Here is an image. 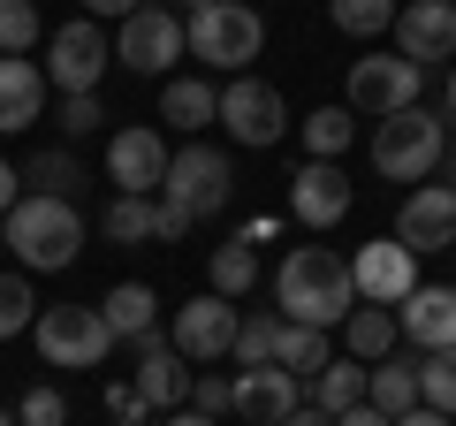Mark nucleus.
Here are the masks:
<instances>
[{
    "mask_svg": "<svg viewBox=\"0 0 456 426\" xmlns=\"http://www.w3.org/2000/svg\"><path fill=\"white\" fill-rule=\"evenodd\" d=\"M38 46V0H0V53Z\"/></svg>",
    "mask_w": 456,
    "mask_h": 426,
    "instance_id": "obj_35",
    "label": "nucleus"
},
{
    "mask_svg": "<svg viewBox=\"0 0 456 426\" xmlns=\"http://www.w3.org/2000/svg\"><path fill=\"white\" fill-rule=\"evenodd\" d=\"M419 404L456 419V350H426V365H419Z\"/></svg>",
    "mask_w": 456,
    "mask_h": 426,
    "instance_id": "obj_33",
    "label": "nucleus"
},
{
    "mask_svg": "<svg viewBox=\"0 0 456 426\" xmlns=\"http://www.w3.org/2000/svg\"><path fill=\"white\" fill-rule=\"evenodd\" d=\"M160 122H167V130H213V122H221V84L167 77L160 84Z\"/></svg>",
    "mask_w": 456,
    "mask_h": 426,
    "instance_id": "obj_21",
    "label": "nucleus"
},
{
    "mask_svg": "<svg viewBox=\"0 0 456 426\" xmlns=\"http://www.w3.org/2000/svg\"><path fill=\"white\" fill-rule=\"evenodd\" d=\"M38 115H46V69L0 53V130H31Z\"/></svg>",
    "mask_w": 456,
    "mask_h": 426,
    "instance_id": "obj_20",
    "label": "nucleus"
},
{
    "mask_svg": "<svg viewBox=\"0 0 456 426\" xmlns=\"http://www.w3.org/2000/svg\"><path fill=\"white\" fill-rule=\"evenodd\" d=\"M426 92V69L403 61V53H365V61H350V92H342V107L350 115H403V107H419Z\"/></svg>",
    "mask_w": 456,
    "mask_h": 426,
    "instance_id": "obj_6",
    "label": "nucleus"
},
{
    "mask_svg": "<svg viewBox=\"0 0 456 426\" xmlns=\"http://www.w3.org/2000/svg\"><path fill=\"white\" fill-rule=\"evenodd\" d=\"M221 122H228V145L266 152V145H281V130H289V107H281L274 84H259V77H228V84H221Z\"/></svg>",
    "mask_w": 456,
    "mask_h": 426,
    "instance_id": "obj_9",
    "label": "nucleus"
},
{
    "mask_svg": "<svg viewBox=\"0 0 456 426\" xmlns=\"http://www.w3.org/2000/svg\"><path fill=\"white\" fill-rule=\"evenodd\" d=\"M281 426H335V419H327L320 404H297V411H289V419H281Z\"/></svg>",
    "mask_w": 456,
    "mask_h": 426,
    "instance_id": "obj_45",
    "label": "nucleus"
},
{
    "mask_svg": "<svg viewBox=\"0 0 456 426\" xmlns=\"http://www.w3.org/2000/svg\"><path fill=\"white\" fill-rule=\"evenodd\" d=\"M183 8H191V16H198V8H213V0H183Z\"/></svg>",
    "mask_w": 456,
    "mask_h": 426,
    "instance_id": "obj_49",
    "label": "nucleus"
},
{
    "mask_svg": "<svg viewBox=\"0 0 456 426\" xmlns=\"http://www.w3.org/2000/svg\"><path fill=\"white\" fill-rule=\"evenodd\" d=\"M206 274H213V297H244L251 282H259V251L251 244H221L206 259Z\"/></svg>",
    "mask_w": 456,
    "mask_h": 426,
    "instance_id": "obj_29",
    "label": "nucleus"
},
{
    "mask_svg": "<svg viewBox=\"0 0 456 426\" xmlns=\"http://www.w3.org/2000/svg\"><path fill=\"white\" fill-rule=\"evenodd\" d=\"M395 426H456V419H449V411H426V404H419V411H403Z\"/></svg>",
    "mask_w": 456,
    "mask_h": 426,
    "instance_id": "obj_44",
    "label": "nucleus"
},
{
    "mask_svg": "<svg viewBox=\"0 0 456 426\" xmlns=\"http://www.w3.org/2000/svg\"><path fill=\"white\" fill-rule=\"evenodd\" d=\"M441 99H449V122H456V61H449V92H441Z\"/></svg>",
    "mask_w": 456,
    "mask_h": 426,
    "instance_id": "obj_48",
    "label": "nucleus"
},
{
    "mask_svg": "<svg viewBox=\"0 0 456 426\" xmlns=\"http://www.w3.org/2000/svg\"><path fill=\"white\" fill-rule=\"evenodd\" d=\"M53 122H61V137H92L99 122H107V107H99V92H69Z\"/></svg>",
    "mask_w": 456,
    "mask_h": 426,
    "instance_id": "obj_36",
    "label": "nucleus"
},
{
    "mask_svg": "<svg viewBox=\"0 0 456 426\" xmlns=\"http://www.w3.org/2000/svg\"><path fill=\"white\" fill-rule=\"evenodd\" d=\"M274 365L297 373V381H320V365H335V343H327V328H297V320H281Z\"/></svg>",
    "mask_w": 456,
    "mask_h": 426,
    "instance_id": "obj_25",
    "label": "nucleus"
},
{
    "mask_svg": "<svg viewBox=\"0 0 456 426\" xmlns=\"http://www.w3.org/2000/svg\"><path fill=\"white\" fill-rule=\"evenodd\" d=\"M16 198H23V168H8V160H0V221L16 213Z\"/></svg>",
    "mask_w": 456,
    "mask_h": 426,
    "instance_id": "obj_41",
    "label": "nucleus"
},
{
    "mask_svg": "<svg viewBox=\"0 0 456 426\" xmlns=\"http://www.w3.org/2000/svg\"><path fill=\"white\" fill-rule=\"evenodd\" d=\"M274 343H281V312H244L228 358H236V365H274Z\"/></svg>",
    "mask_w": 456,
    "mask_h": 426,
    "instance_id": "obj_28",
    "label": "nucleus"
},
{
    "mask_svg": "<svg viewBox=\"0 0 456 426\" xmlns=\"http://www.w3.org/2000/svg\"><path fill=\"white\" fill-rule=\"evenodd\" d=\"M99 229H107V244H145V236H152V198L122 191L107 213H99Z\"/></svg>",
    "mask_w": 456,
    "mask_h": 426,
    "instance_id": "obj_32",
    "label": "nucleus"
},
{
    "mask_svg": "<svg viewBox=\"0 0 456 426\" xmlns=\"http://www.w3.org/2000/svg\"><path fill=\"white\" fill-rule=\"evenodd\" d=\"M449 251H456V244H449Z\"/></svg>",
    "mask_w": 456,
    "mask_h": 426,
    "instance_id": "obj_53",
    "label": "nucleus"
},
{
    "mask_svg": "<svg viewBox=\"0 0 456 426\" xmlns=\"http://www.w3.org/2000/svg\"><path fill=\"white\" fill-rule=\"evenodd\" d=\"M365 381H373V365L335 358V365H320V381H305V404H320L327 419H342V411H358V404H365Z\"/></svg>",
    "mask_w": 456,
    "mask_h": 426,
    "instance_id": "obj_24",
    "label": "nucleus"
},
{
    "mask_svg": "<svg viewBox=\"0 0 456 426\" xmlns=\"http://www.w3.org/2000/svg\"><path fill=\"white\" fill-rule=\"evenodd\" d=\"M305 152L312 160H342L350 152V107H312L305 115Z\"/></svg>",
    "mask_w": 456,
    "mask_h": 426,
    "instance_id": "obj_30",
    "label": "nucleus"
},
{
    "mask_svg": "<svg viewBox=\"0 0 456 426\" xmlns=\"http://www.w3.org/2000/svg\"><path fill=\"white\" fill-rule=\"evenodd\" d=\"M23 176H31V191H38V198H69V206H77V191H84V183H92V176H84V160H77V152H69V145L38 152V160L23 168Z\"/></svg>",
    "mask_w": 456,
    "mask_h": 426,
    "instance_id": "obj_27",
    "label": "nucleus"
},
{
    "mask_svg": "<svg viewBox=\"0 0 456 426\" xmlns=\"http://www.w3.org/2000/svg\"><path fill=\"white\" fill-rule=\"evenodd\" d=\"M107 411H114L122 426H137V419H145V396H137V381H130V389H107Z\"/></svg>",
    "mask_w": 456,
    "mask_h": 426,
    "instance_id": "obj_40",
    "label": "nucleus"
},
{
    "mask_svg": "<svg viewBox=\"0 0 456 426\" xmlns=\"http://www.w3.org/2000/svg\"><path fill=\"white\" fill-rule=\"evenodd\" d=\"M191 411L228 419V411H236V381H228V373H198V381H191Z\"/></svg>",
    "mask_w": 456,
    "mask_h": 426,
    "instance_id": "obj_37",
    "label": "nucleus"
},
{
    "mask_svg": "<svg viewBox=\"0 0 456 426\" xmlns=\"http://www.w3.org/2000/svg\"><path fill=\"white\" fill-rule=\"evenodd\" d=\"M38 320V290H31V274H0V343L8 335H23Z\"/></svg>",
    "mask_w": 456,
    "mask_h": 426,
    "instance_id": "obj_34",
    "label": "nucleus"
},
{
    "mask_svg": "<svg viewBox=\"0 0 456 426\" xmlns=\"http://www.w3.org/2000/svg\"><path fill=\"white\" fill-rule=\"evenodd\" d=\"M365 404L380 411V419H403V411H419V365H373V381H365Z\"/></svg>",
    "mask_w": 456,
    "mask_h": 426,
    "instance_id": "obj_26",
    "label": "nucleus"
},
{
    "mask_svg": "<svg viewBox=\"0 0 456 426\" xmlns=\"http://www.w3.org/2000/svg\"><path fill=\"white\" fill-rule=\"evenodd\" d=\"M244 426H259V419H244Z\"/></svg>",
    "mask_w": 456,
    "mask_h": 426,
    "instance_id": "obj_52",
    "label": "nucleus"
},
{
    "mask_svg": "<svg viewBox=\"0 0 456 426\" xmlns=\"http://www.w3.org/2000/svg\"><path fill=\"white\" fill-rule=\"evenodd\" d=\"M16 426H69V404H61V389H46V381H38V389L16 404Z\"/></svg>",
    "mask_w": 456,
    "mask_h": 426,
    "instance_id": "obj_38",
    "label": "nucleus"
},
{
    "mask_svg": "<svg viewBox=\"0 0 456 426\" xmlns=\"http://www.w3.org/2000/svg\"><path fill=\"white\" fill-rule=\"evenodd\" d=\"M274 297H281V320L327 328V335L358 312V282H350V259L335 244H297L281 259V274H274Z\"/></svg>",
    "mask_w": 456,
    "mask_h": 426,
    "instance_id": "obj_1",
    "label": "nucleus"
},
{
    "mask_svg": "<svg viewBox=\"0 0 456 426\" xmlns=\"http://www.w3.org/2000/svg\"><path fill=\"white\" fill-rule=\"evenodd\" d=\"M395 328H403L419 350H456V290H441V282H419V290L395 305Z\"/></svg>",
    "mask_w": 456,
    "mask_h": 426,
    "instance_id": "obj_19",
    "label": "nucleus"
},
{
    "mask_svg": "<svg viewBox=\"0 0 456 426\" xmlns=\"http://www.w3.org/2000/svg\"><path fill=\"white\" fill-rule=\"evenodd\" d=\"M395 244H403L411 259L456 244V191H449V183H419V191L395 206Z\"/></svg>",
    "mask_w": 456,
    "mask_h": 426,
    "instance_id": "obj_13",
    "label": "nucleus"
},
{
    "mask_svg": "<svg viewBox=\"0 0 456 426\" xmlns=\"http://www.w3.org/2000/svg\"><path fill=\"white\" fill-rule=\"evenodd\" d=\"M434 176H441V183H449V191H456V145L441 152V168H434Z\"/></svg>",
    "mask_w": 456,
    "mask_h": 426,
    "instance_id": "obj_47",
    "label": "nucleus"
},
{
    "mask_svg": "<svg viewBox=\"0 0 456 426\" xmlns=\"http://www.w3.org/2000/svg\"><path fill=\"white\" fill-rule=\"evenodd\" d=\"M0 426H16V419H8V411H0Z\"/></svg>",
    "mask_w": 456,
    "mask_h": 426,
    "instance_id": "obj_50",
    "label": "nucleus"
},
{
    "mask_svg": "<svg viewBox=\"0 0 456 426\" xmlns=\"http://www.w3.org/2000/svg\"><path fill=\"white\" fill-rule=\"evenodd\" d=\"M107 61H114V46H107V31H99L92 16L84 23H61V31L46 38V84L53 92H99V77H107Z\"/></svg>",
    "mask_w": 456,
    "mask_h": 426,
    "instance_id": "obj_10",
    "label": "nucleus"
},
{
    "mask_svg": "<svg viewBox=\"0 0 456 426\" xmlns=\"http://www.w3.org/2000/svg\"><path fill=\"white\" fill-rule=\"evenodd\" d=\"M335 426H395V419H380V411H373V404H358V411H342V419H335Z\"/></svg>",
    "mask_w": 456,
    "mask_h": 426,
    "instance_id": "obj_43",
    "label": "nucleus"
},
{
    "mask_svg": "<svg viewBox=\"0 0 456 426\" xmlns=\"http://www.w3.org/2000/svg\"><path fill=\"white\" fill-rule=\"evenodd\" d=\"M342 343H350V358H358V365L395 358V343H403V328H395V305H358L350 320H342Z\"/></svg>",
    "mask_w": 456,
    "mask_h": 426,
    "instance_id": "obj_23",
    "label": "nucleus"
},
{
    "mask_svg": "<svg viewBox=\"0 0 456 426\" xmlns=\"http://www.w3.org/2000/svg\"><path fill=\"white\" fill-rule=\"evenodd\" d=\"M449 152V115H426V107H403V115L373 122V168L388 183H426Z\"/></svg>",
    "mask_w": 456,
    "mask_h": 426,
    "instance_id": "obj_3",
    "label": "nucleus"
},
{
    "mask_svg": "<svg viewBox=\"0 0 456 426\" xmlns=\"http://www.w3.org/2000/svg\"><path fill=\"white\" fill-rule=\"evenodd\" d=\"M395 53L419 61V69L456 61V0H411V8H395Z\"/></svg>",
    "mask_w": 456,
    "mask_h": 426,
    "instance_id": "obj_15",
    "label": "nucleus"
},
{
    "mask_svg": "<svg viewBox=\"0 0 456 426\" xmlns=\"http://www.w3.org/2000/svg\"><path fill=\"white\" fill-rule=\"evenodd\" d=\"M167 160H175V152H167V137L152 130V122H130V130L107 137V183L130 191V198H160Z\"/></svg>",
    "mask_w": 456,
    "mask_h": 426,
    "instance_id": "obj_11",
    "label": "nucleus"
},
{
    "mask_svg": "<svg viewBox=\"0 0 456 426\" xmlns=\"http://www.w3.org/2000/svg\"><path fill=\"white\" fill-rule=\"evenodd\" d=\"M0 236H8V251H16L31 274H61V266H77V251H84V213L69 206V198L23 191L16 213L0 221Z\"/></svg>",
    "mask_w": 456,
    "mask_h": 426,
    "instance_id": "obj_2",
    "label": "nucleus"
},
{
    "mask_svg": "<svg viewBox=\"0 0 456 426\" xmlns=\"http://www.w3.org/2000/svg\"><path fill=\"white\" fill-rule=\"evenodd\" d=\"M350 282H358V305H403V297L419 290V259H411L395 236H380V244L350 251Z\"/></svg>",
    "mask_w": 456,
    "mask_h": 426,
    "instance_id": "obj_14",
    "label": "nucleus"
},
{
    "mask_svg": "<svg viewBox=\"0 0 456 426\" xmlns=\"http://www.w3.org/2000/svg\"><path fill=\"white\" fill-rule=\"evenodd\" d=\"M327 16L350 38H380V31H395V0H327Z\"/></svg>",
    "mask_w": 456,
    "mask_h": 426,
    "instance_id": "obj_31",
    "label": "nucleus"
},
{
    "mask_svg": "<svg viewBox=\"0 0 456 426\" xmlns=\"http://www.w3.org/2000/svg\"><path fill=\"white\" fill-rule=\"evenodd\" d=\"M236 297H191V305H175V320H167V343L183 350L191 365H213V358H228V343H236Z\"/></svg>",
    "mask_w": 456,
    "mask_h": 426,
    "instance_id": "obj_12",
    "label": "nucleus"
},
{
    "mask_svg": "<svg viewBox=\"0 0 456 426\" xmlns=\"http://www.w3.org/2000/svg\"><path fill=\"white\" fill-rule=\"evenodd\" d=\"M228 191H236V168H228L221 145H183L175 160H167V183H160V198H175L191 221L228 213Z\"/></svg>",
    "mask_w": 456,
    "mask_h": 426,
    "instance_id": "obj_7",
    "label": "nucleus"
},
{
    "mask_svg": "<svg viewBox=\"0 0 456 426\" xmlns=\"http://www.w3.org/2000/svg\"><path fill=\"white\" fill-rule=\"evenodd\" d=\"M0 251H8V236H0Z\"/></svg>",
    "mask_w": 456,
    "mask_h": 426,
    "instance_id": "obj_51",
    "label": "nucleus"
},
{
    "mask_svg": "<svg viewBox=\"0 0 456 426\" xmlns=\"http://www.w3.org/2000/svg\"><path fill=\"white\" fill-rule=\"evenodd\" d=\"M84 8H92V23H99V16H114V23H122V16H137L145 0H84Z\"/></svg>",
    "mask_w": 456,
    "mask_h": 426,
    "instance_id": "obj_42",
    "label": "nucleus"
},
{
    "mask_svg": "<svg viewBox=\"0 0 456 426\" xmlns=\"http://www.w3.org/2000/svg\"><path fill=\"white\" fill-rule=\"evenodd\" d=\"M99 312H107V328H114V343H145L152 328H160V297L145 290V282H114L107 297H99Z\"/></svg>",
    "mask_w": 456,
    "mask_h": 426,
    "instance_id": "obj_22",
    "label": "nucleus"
},
{
    "mask_svg": "<svg viewBox=\"0 0 456 426\" xmlns=\"http://www.w3.org/2000/svg\"><path fill=\"white\" fill-rule=\"evenodd\" d=\"M183 38H191V53L206 69H228V77H244L251 61H259L266 46V23L251 0H213V8H198L191 23H183Z\"/></svg>",
    "mask_w": 456,
    "mask_h": 426,
    "instance_id": "obj_4",
    "label": "nucleus"
},
{
    "mask_svg": "<svg viewBox=\"0 0 456 426\" xmlns=\"http://www.w3.org/2000/svg\"><path fill=\"white\" fill-rule=\"evenodd\" d=\"M167 426H221V419H206V411H191V404H183V411H167Z\"/></svg>",
    "mask_w": 456,
    "mask_h": 426,
    "instance_id": "obj_46",
    "label": "nucleus"
},
{
    "mask_svg": "<svg viewBox=\"0 0 456 426\" xmlns=\"http://www.w3.org/2000/svg\"><path fill=\"white\" fill-rule=\"evenodd\" d=\"M191 229H198V221L175 206V198H152V236H191Z\"/></svg>",
    "mask_w": 456,
    "mask_h": 426,
    "instance_id": "obj_39",
    "label": "nucleus"
},
{
    "mask_svg": "<svg viewBox=\"0 0 456 426\" xmlns=\"http://www.w3.org/2000/svg\"><path fill=\"white\" fill-rule=\"evenodd\" d=\"M191 358H183L175 343H167V328H152L145 343H137V396H145V411H183L191 404Z\"/></svg>",
    "mask_w": 456,
    "mask_h": 426,
    "instance_id": "obj_16",
    "label": "nucleus"
},
{
    "mask_svg": "<svg viewBox=\"0 0 456 426\" xmlns=\"http://www.w3.org/2000/svg\"><path fill=\"white\" fill-rule=\"evenodd\" d=\"M297 404H305V381H297V373H281V365H244V373H236V419L281 426Z\"/></svg>",
    "mask_w": 456,
    "mask_h": 426,
    "instance_id": "obj_18",
    "label": "nucleus"
},
{
    "mask_svg": "<svg viewBox=\"0 0 456 426\" xmlns=\"http://www.w3.org/2000/svg\"><path fill=\"white\" fill-rule=\"evenodd\" d=\"M289 213L305 229H335L342 213H350V168L342 160H305L289 176Z\"/></svg>",
    "mask_w": 456,
    "mask_h": 426,
    "instance_id": "obj_17",
    "label": "nucleus"
},
{
    "mask_svg": "<svg viewBox=\"0 0 456 426\" xmlns=\"http://www.w3.org/2000/svg\"><path fill=\"white\" fill-rule=\"evenodd\" d=\"M31 335H38V358L69 365V373H92V365H107V350H114V328H107L99 305H46L31 320Z\"/></svg>",
    "mask_w": 456,
    "mask_h": 426,
    "instance_id": "obj_5",
    "label": "nucleus"
},
{
    "mask_svg": "<svg viewBox=\"0 0 456 426\" xmlns=\"http://www.w3.org/2000/svg\"><path fill=\"white\" fill-rule=\"evenodd\" d=\"M183 53H191V38H183L175 8H137V16H122V31H114V61L130 69V77H160L167 84V61H183Z\"/></svg>",
    "mask_w": 456,
    "mask_h": 426,
    "instance_id": "obj_8",
    "label": "nucleus"
}]
</instances>
